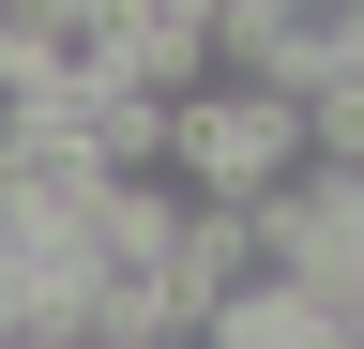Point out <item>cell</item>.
Returning <instances> with one entry per match:
<instances>
[{
    "instance_id": "cell-1",
    "label": "cell",
    "mask_w": 364,
    "mask_h": 349,
    "mask_svg": "<svg viewBox=\"0 0 364 349\" xmlns=\"http://www.w3.org/2000/svg\"><path fill=\"white\" fill-rule=\"evenodd\" d=\"M182 198H273L304 167V107L289 92H258V76H198L182 92Z\"/></svg>"
},
{
    "instance_id": "cell-2",
    "label": "cell",
    "mask_w": 364,
    "mask_h": 349,
    "mask_svg": "<svg viewBox=\"0 0 364 349\" xmlns=\"http://www.w3.org/2000/svg\"><path fill=\"white\" fill-rule=\"evenodd\" d=\"M258 243H273V274L289 289H318L334 319H364V167H289V183L258 198Z\"/></svg>"
},
{
    "instance_id": "cell-3",
    "label": "cell",
    "mask_w": 364,
    "mask_h": 349,
    "mask_svg": "<svg viewBox=\"0 0 364 349\" xmlns=\"http://www.w3.org/2000/svg\"><path fill=\"white\" fill-rule=\"evenodd\" d=\"M258 274H273V243H258V198H182L167 289H182V304L213 319V304H228V289H258Z\"/></svg>"
},
{
    "instance_id": "cell-4",
    "label": "cell",
    "mask_w": 364,
    "mask_h": 349,
    "mask_svg": "<svg viewBox=\"0 0 364 349\" xmlns=\"http://www.w3.org/2000/svg\"><path fill=\"white\" fill-rule=\"evenodd\" d=\"M198 349H349V319L318 289H289V274H258V289H228L213 319H198Z\"/></svg>"
},
{
    "instance_id": "cell-5",
    "label": "cell",
    "mask_w": 364,
    "mask_h": 349,
    "mask_svg": "<svg viewBox=\"0 0 364 349\" xmlns=\"http://www.w3.org/2000/svg\"><path fill=\"white\" fill-rule=\"evenodd\" d=\"M304 152H318V167H364V46L304 92Z\"/></svg>"
},
{
    "instance_id": "cell-6",
    "label": "cell",
    "mask_w": 364,
    "mask_h": 349,
    "mask_svg": "<svg viewBox=\"0 0 364 349\" xmlns=\"http://www.w3.org/2000/svg\"><path fill=\"white\" fill-rule=\"evenodd\" d=\"M152 349H182V334H152Z\"/></svg>"
}]
</instances>
